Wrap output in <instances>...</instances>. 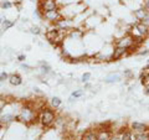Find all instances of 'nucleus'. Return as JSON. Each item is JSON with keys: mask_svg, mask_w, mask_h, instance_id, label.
Here are the masks:
<instances>
[{"mask_svg": "<svg viewBox=\"0 0 149 140\" xmlns=\"http://www.w3.org/2000/svg\"><path fill=\"white\" fill-rule=\"evenodd\" d=\"M9 83H10L11 86H20L22 83V78H21L20 74L13 73L9 76Z\"/></svg>", "mask_w": 149, "mask_h": 140, "instance_id": "nucleus-10", "label": "nucleus"}, {"mask_svg": "<svg viewBox=\"0 0 149 140\" xmlns=\"http://www.w3.org/2000/svg\"><path fill=\"white\" fill-rule=\"evenodd\" d=\"M55 120V113L51 109H44L40 115V122L44 127H49Z\"/></svg>", "mask_w": 149, "mask_h": 140, "instance_id": "nucleus-1", "label": "nucleus"}, {"mask_svg": "<svg viewBox=\"0 0 149 140\" xmlns=\"http://www.w3.org/2000/svg\"><path fill=\"white\" fill-rule=\"evenodd\" d=\"M127 52H128V49L122 47V46H116V49L113 50V53L111 56V60L112 61H117V60L122 58Z\"/></svg>", "mask_w": 149, "mask_h": 140, "instance_id": "nucleus-6", "label": "nucleus"}, {"mask_svg": "<svg viewBox=\"0 0 149 140\" xmlns=\"http://www.w3.org/2000/svg\"><path fill=\"white\" fill-rule=\"evenodd\" d=\"M17 60H19V61H20V62H24L25 60H26L25 55H19V56H17Z\"/></svg>", "mask_w": 149, "mask_h": 140, "instance_id": "nucleus-25", "label": "nucleus"}, {"mask_svg": "<svg viewBox=\"0 0 149 140\" xmlns=\"http://www.w3.org/2000/svg\"><path fill=\"white\" fill-rule=\"evenodd\" d=\"M144 94L149 96V85H147L146 87H144Z\"/></svg>", "mask_w": 149, "mask_h": 140, "instance_id": "nucleus-26", "label": "nucleus"}, {"mask_svg": "<svg viewBox=\"0 0 149 140\" xmlns=\"http://www.w3.org/2000/svg\"><path fill=\"white\" fill-rule=\"evenodd\" d=\"M134 29L137 30V32L139 35H142L146 37L148 34H149V25L146 24V22H142V21H139L136 24V26H134Z\"/></svg>", "mask_w": 149, "mask_h": 140, "instance_id": "nucleus-7", "label": "nucleus"}, {"mask_svg": "<svg viewBox=\"0 0 149 140\" xmlns=\"http://www.w3.org/2000/svg\"><path fill=\"white\" fill-rule=\"evenodd\" d=\"M136 45V41H134L133 36H125V37H122L120 40L117 41V46H122V47H125V49H132L133 46Z\"/></svg>", "mask_w": 149, "mask_h": 140, "instance_id": "nucleus-4", "label": "nucleus"}, {"mask_svg": "<svg viewBox=\"0 0 149 140\" xmlns=\"http://www.w3.org/2000/svg\"><path fill=\"white\" fill-rule=\"evenodd\" d=\"M83 94H85V92H83L82 89H77V91H73L72 93H71V99H76V98H80V97H82Z\"/></svg>", "mask_w": 149, "mask_h": 140, "instance_id": "nucleus-20", "label": "nucleus"}, {"mask_svg": "<svg viewBox=\"0 0 149 140\" xmlns=\"http://www.w3.org/2000/svg\"><path fill=\"white\" fill-rule=\"evenodd\" d=\"M91 76H92V74L90 73V72H86V73H83V76H82V79H81V81L83 82V83H87L88 81H90V79H91Z\"/></svg>", "mask_w": 149, "mask_h": 140, "instance_id": "nucleus-22", "label": "nucleus"}, {"mask_svg": "<svg viewBox=\"0 0 149 140\" xmlns=\"http://www.w3.org/2000/svg\"><path fill=\"white\" fill-rule=\"evenodd\" d=\"M62 103V100H61V98H58V97H54L52 99H51V105L54 107V108H58L60 105H61Z\"/></svg>", "mask_w": 149, "mask_h": 140, "instance_id": "nucleus-18", "label": "nucleus"}, {"mask_svg": "<svg viewBox=\"0 0 149 140\" xmlns=\"http://www.w3.org/2000/svg\"><path fill=\"white\" fill-rule=\"evenodd\" d=\"M42 16H44V19H46L47 21H51V22H57L61 20V14L58 12L57 9L42 12Z\"/></svg>", "mask_w": 149, "mask_h": 140, "instance_id": "nucleus-3", "label": "nucleus"}, {"mask_svg": "<svg viewBox=\"0 0 149 140\" xmlns=\"http://www.w3.org/2000/svg\"><path fill=\"white\" fill-rule=\"evenodd\" d=\"M3 22H4V19L0 17V25H3Z\"/></svg>", "mask_w": 149, "mask_h": 140, "instance_id": "nucleus-28", "label": "nucleus"}, {"mask_svg": "<svg viewBox=\"0 0 149 140\" xmlns=\"http://www.w3.org/2000/svg\"><path fill=\"white\" fill-rule=\"evenodd\" d=\"M57 9V0H41V10L42 12Z\"/></svg>", "mask_w": 149, "mask_h": 140, "instance_id": "nucleus-5", "label": "nucleus"}, {"mask_svg": "<svg viewBox=\"0 0 149 140\" xmlns=\"http://www.w3.org/2000/svg\"><path fill=\"white\" fill-rule=\"evenodd\" d=\"M82 140H97V135L93 132H87V133H85V135H83Z\"/></svg>", "mask_w": 149, "mask_h": 140, "instance_id": "nucleus-16", "label": "nucleus"}, {"mask_svg": "<svg viewBox=\"0 0 149 140\" xmlns=\"http://www.w3.org/2000/svg\"><path fill=\"white\" fill-rule=\"evenodd\" d=\"M120 140H133V134L130 130H124L120 134Z\"/></svg>", "mask_w": 149, "mask_h": 140, "instance_id": "nucleus-14", "label": "nucleus"}, {"mask_svg": "<svg viewBox=\"0 0 149 140\" xmlns=\"http://www.w3.org/2000/svg\"><path fill=\"white\" fill-rule=\"evenodd\" d=\"M6 79H9V74L6 72L0 73V82H4V81H6Z\"/></svg>", "mask_w": 149, "mask_h": 140, "instance_id": "nucleus-23", "label": "nucleus"}, {"mask_svg": "<svg viewBox=\"0 0 149 140\" xmlns=\"http://www.w3.org/2000/svg\"><path fill=\"white\" fill-rule=\"evenodd\" d=\"M146 79H149V73L147 74V76H146Z\"/></svg>", "mask_w": 149, "mask_h": 140, "instance_id": "nucleus-30", "label": "nucleus"}, {"mask_svg": "<svg viewBox=\"0 0 149 140\" xmlns=\"http://www.w3.org/2000/svg\"><path fill=\"white\" fill-rule=\"evenodd\" d=\"M14 25H15V22H14V21H11V20H4V22H3V30L6 31V30L10 29V27H13Z\"/></svg>", "mask_w": 149, "mask_h": 140, "instance_id": "nucleus-19", "label": "nucleus"}, {"mask_svg": "<svg viewBox=\"0 0 149 140\" xmlns=\"http://www.w3.org/2000/svg\"><path fill=\"white\" fill-rule=\"evenodd\" d=\"M97 140H111V135L108 130H101L97 134Z\"/></svg>", "mask_w": 149, "mask_h": 140, "instance_id": "nucleus-12", "label": "nucleus"}, {"mask_svg": "<svg viewBox=\"0 0 149 140\" xmlns=\"http://www.w3.org/2000/svg\"><path fill=\"white\" fill-rule=\"evenodd\" d=\"M57 34H58V30H50L46 36H47V39L50 41H55L56 39H57Z\"/></svg>", "mask_w": 149, "mask_h": 140, "instance_id": "nucleus-15", "label": "nucleus"}, {"mask_svg": "<svg viewBox=\"0 0 149 140\" xmlns=\"http://www.w3.org/2000/svg\"><path fill=\"white\" fill-rule=\"evenodd\" d=\"M1 109H3V107H1V105H0V112H1Z\"/></svg>", "mask_w": 149, "mask_h": 140, "instance_id": "nucleus-31", "label": "nucleus"}, {"mask_svg": "<svg viewBox=\"0 0 149 140\" xmlns=\"http://www.w3.org/2000/svg\"><path fill=\"white\" fill-rule=\"evenodd\" d=\"M40 64H41V68H40V69H41V73L47 74V73H50V72H51V67H50L46 62H41Z\"/></svg>", "mask_w": 149, "mask_h": 140, "instance_id": "nucleus-17", "label": "nucleus"}, {"mask_svg": "<svg viewBox=\"0 0 149 140\" xmlns=\"http://www.w3.org/2000/svg\"><path fill=\"white\" fill-rule=\"evenodd\" d=\"M133 140H149V134H148V132L136 133V135L133 137Z\"/></svg>", "mask_w": 149, "mask_h": 140, "instance_id": "nucleus-13", "label": "nucleus"}, {"mask_svg": "<svg viewBox=\"0 0 149 140\" xmlns=\"http://www.w3.org/2000/svg\"><path fill=\"white\" fill-rule=\"evenodd\" d=\"M34 116H35V113L31 108H22L20 115L17 116V119L22 120L24 123H27V122H32V120H34Z\"/></svg>", "mask_w": 149, "mask_h": 140, "instance_id": "nucleus-2", "label": "nucleus"}, {"mask_svg": "<svg viewBox=\"0 0 149 140\" xmlns=\"http://www.w3.org/2000/svg\"><path fill=\"white\" fill-rule=\"evenodd\" d=\"M120 79H122V77H120L119 73H109L104 77V83H107V85H113V83L120 82Z\"/></svg>", "mask_w": 149, "mask_h": 140, "instance_id": "nucleus-8", "label": "nucleus"}, {"mask_svg": "<svg viewBox=\"0 0 149 140\" xmlns=\"http://www.w3.org/2000/svg\"><path fill=\"white\" fill-rule=\"evenodd\" d=\"M0 6H1V9H4V10H8V9H10L13 6V4L9 1V0H3V1L0 3Z\"/></svg>", "mask_w": 149, "mask_h": 140, "instance_id": "nucleus-21", "label": "nucleus"}, {"mask_svg": "<svg viewBox=\"0 0 149 140\" xmlns=\"http://www.w3.org/2000/svg\"><path fill=\"white\" fill-rule=\"evenodd\" d=\"M111 140H120V135H113L111 137Z\"/></svg>", "mask_w": 149, "mask_h": 140, "instance_id": "nucleus-27", "label": "nucleus"}, {"mask_svg": "<svg viewBox=\"0 0 149 140\" xmlns=\"http://www.w3.org/2000/svg\"><path fill=\"white\" fill-rule=\"evenodd\" d=\"M144 4H149V0H144Z\"/></svg>", "mask_w": 149, "mask_h": 140, "instance_id": "nucleus-29", "label": "nucleus"}, {"mask_svg": "<svg viewBox=\"0 0 149 140\" xmlns=\"http://www.w3.org/2000/svg\"><path fill=\"white\" fill-rule=\"evenodd\" d=\"M31 32L35 35H39V34H41V30H40V27L34 26V27H31Z\"/></svg>", "mask_w": 149, "mask_h": 140, "instance_id": "nucleus-24", "label": "nucleus"}, {"mask_svg": "<svg viewBox=\"0 0 149 140\" xmlns=\"http://www.w3.org/2000/svg\"><path fill=\"white\" fill-rule=\"evenodd\" d=\"M14 119L15 118H14L13 114H4V115L0 116V123L1 124H9V123H11Z\"/></svg>", "mask_w": 149, "mask_h": 140, "instance_id": "nucleus-11", "label": "nucleus"}, {"mask_svg": "<svg viewBox=\"0 0 149 140\" xmlns=\"http://www.w3.org/2000/svg\"><path fill=\"white\" fill-rule=\"evenodd\" d=\"M132 130L134 133H144V132H148V127L144 123L142 122H133L132 123Z\"/></svg>", "mask_w": 149, "mask_h": 140, "instance_id": "nucleus-9", "label": "nucleus"}]
</instances>
